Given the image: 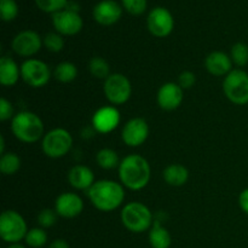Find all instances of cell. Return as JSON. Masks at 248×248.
<instances>
[{"label":"cell","mask_w":248,"mask_h":248,"mask_svg":"<svg viewBox=\"0 0 248 248\" xmlns=\"http://www.w3.org/2000/svg\"><path fill=\"white\" fill-rule=\"evenodd\" d=\"M53 77L62 84H69L78 77V68L72 62H61L53 70Z\"/></svg>","instance_id":"obj_23"},{"label":"cell","mask_w":248,"mask_h":248,"mask_svg":"<svg viewBox=\"0 0 248 248\" xmlns=\"http://www.w3.org/2000/svg\"><path fill=\"white\" fill-rule=\"evenodd\" d=\"M28 227L24 218L17 211H4L0 216V236L7 244H19L26 239Z\"/></svg>","instance_id":"obj_5"},{"label":"cell","mask_w":248,"mask_h":248,"mask_svg":"<svg viewBox=\"0 0 248 248\" xmlns=\"http://www.w3.org/2000/svg\"><path fill=\"white\" fill-rule=\"evenodd\" d=\"M125 186L110 179H101L86 191L92 205L102 212H111L123 205Z\"/></svg>","instance_id":"obj_1"},{"label":"cell","mask_w":248,"mask_h":248,"mask_svg":"<svg viewBox=\"0 0 248 248\" xmlns=\"http://www.w3.org/2000/svg\"><path fill=\"white\" fill-rule=\"evenodd\" d=\"M230 58L237 67L248 64V45L245 43H236L230 50Z\"/></svg>","instance_id":"obj_28"},{"label":"cell","mask_w":248,"mask_h":248,"mask_svg":"<svg viewBox=\"0 0 248 248\" xmlns=\"http://www.w3.org/2000/svg\"><path fill=\"white\" fill-rule=\"evenodd\" d=\"M21 78V67L11 57L4 56L0 60V84L2 86L11 87L17 84Z\"/></svg>","instance_id":"obj_20"},{"label":"cell","mask_w":248,"mask_h":248,"mask_svg":"<svg viewBox=\"0 0 248 248\" xmlns=\"http://www.w3.org/2000/svg\"><path fill=\"white\" fill-rule=\"evenodd\" d=\"M205 67L215 77H227L232 70V61L230 55L222 51H213L206 57Z\"/></svg>","instance_id":"obj_18"},{"label":"cell","mask_w":248,"mask_h":248,"mask_svg":"<svg viewBox=\"0 0 248 248\" xmlns=\"http://www.w3.org/2000/svg\"><path fill=\"white\" fill-rule=\"evenodd\" d=\"M7 248H26V247L21 244H11Z\"/></svg>","instance_id":"obj_39"},{"label":"cell","mask_w":248,"mask_h":248,"mask_svg":"<svg viewBox=\"0 0 248 248\" xmlns=\"http://www.w3.org/2000/svg\"><path fill=\"white\" fill-rule=\"evenodd\" d=\"M183 89L176 82H166L157 91V104L162 110L172 111L179 108L183 102Z\"/></svg>","instance_id":"obj_16"},{"label":"cell","mask_w":248,"mask_h":248,"mask_svg":"<svg viewBox=\"0 0 248 248\" xmlns=\"http://www.w3.org/2000/svg\"><path fill=\"white\" fill-rule=\"evenodd\" d=\"M149 136V126L142 118L130 119L124 125L121 131V138L126 145L131 148H137L144 144Z\"/></svg>","instance_id":"obj_13"},{"label":"cell","mask_w":248,"mask_h":248,"mask_svg":"<svg viewBox=\"0 0 248 248\" xmlns=\"http://www.w3.org/2000/svg\"><path fill=\"white\" fill-rule=\"evenodd\" d=\"M121 223L131 232L142 234L152 228L154 223L152 211L144 203L132 201L124 206L121 211Z\"/></svg>","instance_id":"obj_4"},{"label":"cell","mask_w":248,"mask_h":248,"mask_svg":"<svg viewBox=\"0 0 248 248\" xmlns=\"http://www.w3.org/2000/svg\"><path fill=\"white\" fill-rule=\"evenodd\" d=\"M47 248H70L69 244L63 239H56L48 245Z\"/></svg>","instance_id":"obj_37"},{"label":"cell","mask_w":248,"mask_h":248,"mask_svg":"<svg viewBox=\"0 0 248 248\" xmlns=\"http://www.w3.org/2000/svg\"><path fill=\"white\" fill-rule=\"evenodd\" d=\"M68 182L78 190L87 191L94 184V173L90 167L84 165H75L68 172Z\"/></svg>","instance_id":"obj_19"},{"label":"cell","mask_w":248,"mask_h":248,"mask_svg":"<svg viewBox=\"0 0 248 248\" xmlns=\"http://www.w3.org/2000/svg\"><path fill=\"white\" fill-rule=\"evenodd\" d=\"M57 212L55 211V208H44L39 212L36 220H38V224L40 225V228L43 229H47V228L53 227L57 222Z\"/></svg>","instance_id":"obj_32"},{"label":"cell","mask_w":248,"mask_h":248,"mask_svg":"<svg viewBox=\"0 0 248 248\" xmlns=\"http://www.w3.org/2000/svg\"><path fill=\"white\" fill-rule=\"evenodd\" d=\"M149 244L152 248H170L171 246V234L166 228L162 227L160 220H154L149 229Z\"/></svg>","instance_id":"obj_22"},{"label":"cell","mask_w":248,"mask_h":248,"mask_svg":"<svg viewBox=\"0 0 248 248\" xmlns=\"http://www.w3.org/2000/svg\"><path fill=\"white\" fill-rule=\"evenodd\" d=\"M43 45L45 46L46 50L50 52L57 53L61 52L64 47V40H63V35H61L57 31H51L47 33L43 39Z\"/></svg>","instance_id":"obj_29"},{"label":"cell","mask_w":248,"mask_h":248,"mask_svg":"<svg viewBox=\"0 0 248 248\" xmlns=\"http://www.w3.org/2000/svg\"><path fill=\"white\" fill-rule=\"evenodd\" d=\"M123 7L132 16H140L148 6L147 0H121Z\"/></svg>","instance_id":"obj_33"},{"label":"cell","mask_w":248,"mask_h":248,"mask_svg":"<svg viewBox=\"0 0 248 248\" xmlns=\"http://www.w3.org/2000/svg\"><path fill=\"white\" fill-rule=\"evenodd\" d=\"M196 82V77L193 72L190 70H184L179 74L178 77V82L177 84L182 87L183 90H189L195 85Z\"/></svg>","instance_id":"obj_34"},{"label":"cell","mask_w":248,"mask_h":248,"mask_svg":"<svg viewBox=\"0 0 248 248\" xmlns=\"http://www.w3.org/2000/svg\"><path fill=\"white\" fill-rule=\"evenodd\" d=\"M118 170L121 184L130 190H142L148 186L152 176L148 160L138 154L124 157Z\"/></svg>","instance_id":"obj_2"},{"label":"cell","mask_w":248,"mask_h":248,"mask_svg":"<svg viewBox=\"0 0 248 248\" xmlns=\"http://www.w3.org/2000/svg\"><path fill=\"white\" fill-rule=\"evenodd\" d=\"M223 91L232 103L236 106L248 104V73L232 69L223 82Z\"/></svg>","instance_id":"obj_7"},{"label":"cell","mask_w":248,"mask_h":248,"mask_svg":"<svg viewBox=\"0 0 248 248\" xmlns=\"http://www.w3.org/2000/svg\"><path fill=\"white\" fill-rule=\"evenodd\" d=\"M103 92L109 103L113 106H121L131 98L132 86L127 77L120 73H115L110 74L104 80Z\"/></svg>","instance_id":"obj_8"},{"label":"cell","mask_w":248,"mask_h":248,"mask_svg":"<svg viewBox=\"0 0 248 248\" xmlns=\"http://www.w3.org/2000/svg\"><path fill=\"white\" fill-rule=\"evenodd\" d=\"M14 107H12L11 102L7 101L6 98L2 97L0 99V120L1 121H7L14 118Z\"/></svg>","instance_id":"obj_35"},{"label":"cell","mask_w":248,"mask_h":248,"mask_svg":"<svg viewBox=\"0 0 248 248\" xmlns=\"http://www.w3.org/2000/svg\"><path fill=\"white\" fill-rule=\"evenodd\" d=\"M239 206L246 215H248V188L244 189L239 195Z\"/></svg>","instance_id":"obj_36"},{"label":"cell","mask_w":248,"mask_h":248,"mask_svg":"<svg viewBox=\"0 0 248 248\" xmlns=\"http://www.w3.org/2000/svg\"><path fill=\"white\" fill-rule=\"evenodd\" d=\"M34 1L41 11L52 15L65 9L69 2L68 0H34Z\"/></svg>","instance_id":"obj_31"},{"label":"cell","mask_w":248,"mask_h":248,"mask_svg":"<svg viewBox=\"0 0 248 248\" xmlns=\"http://www.w3.org/2000/svg\"><path fill=\"white\" fill-rule=\"evenodd\" d=\"M26 244L31 248H41L47 244V232L43 228H31L24 239Z\"/></svg>","instance_id":"obj_27"},{"label":"cell","mask_w":248,"mask_h":248,"mask_svg":"<svg viewBox=\"0 0 248 248\" xmlns=\"http://www.w3.org/2000/svg\"><path fill=\"white\" fill-rule=\"evenodd\" d=\"M18 15V5L15 0H0V16L4 22H11Z\"/></svg>","instance_id":"obj_30"},{"label":"cell","mask_w":248,"mask_h":248,"mask_svg":"<svg viewBox=\"0 0 248 248\" xmlns=\"http://www.w3.org/2000/svg\"><path fill=\"white\" fill-rule=\"evenodd\" d=\"M89 70L91 75L96 79L106 80L110 75V67L109 63L102 57L91 58L89 63Z\"/></svg>","instance_id":"obj_26"},{"label":"cell","mask_w":248,"mask_h":248,"mask_svg":"<svg viewBox=\"0 0 248 248\" xmlns=\"http://www.w3.org/2000/svg\"><path fill=\"white\" fill-rule=\"evenodd\" d=\"M84 201L75 193H62L55 201V211L62 218L72 219L81 215Z\"/></svg>","instance_id":"obj_17"},{"label":"cell","mask_w":248,"mask_h":248,"mask_svg":"<svg viewBox=\"0 0 248 248\" xmlns=\"http://www.w3.org/2000/svg\"><path fill=\"white\" fill-rule=\"evenodd\" d=\"M12 50L16 55L22 57H31L36 55L41 50L43 45V39L36 33L35 31H22L17 34L12 40Z\"/></svg>","instance_id":"obj_12"},{"label":"cell","mask_w":248,"mask_h":248,"mask_svg":"<svg viewBox=\"0 0 248 248\" xmlns=\"http://www.w3.org/2000/svg\"><path fill=\"white\" fill-rule=\"evenodd\" d=\"M96 161L98 166L103 170H114L120 166V159L115 150L110 148H103L96 155Z\"/></svg>","instance_id":"obj_24"},{"label":"cell","mask_w":248,"mask_h":248,"mask_svg":"<svg viewBox=\"0 0 248 248\" xmlns=\"http://www.w3.org/2000/svg\"><path fill=\"white\" fill-rule=\"evenodd\" d=\"M92 16L101 26H113L120 21L123 16V6L115 0H101L94 5Z\"/></svg>","instance_id":"obj_15"},{"label":"cell","mask_w":248,"mask_h":248,"mask_svg":"<svg viewBox=\"0 0 248 248\" xmlns=\"http://www.w3.org/2000/svg\"><path fill=\"white\" fill-rule=\"evenodd\" d=\"M0 153H1V155L5 154V140L2 136H0Z\"/></svg>","instance_id":"obj_38"},{"label":"cell","mask_w":248,"mask_h":248,"mask_svg":"<svg viewBox=\"0 0 248 248\" xmlns=\"http://www.w3.org/2000/svg\"><path fill=\"white\" fill-rule=\"evenodd\" d=\"M121 121L120 111L114 106H106L97 109L92 116V127L98 133H110Z\"/></svg>","instance_id":"obj_14"},{"label":"cell","mask_w":248,"mask_h":248,"mask_svg":"<svg viewBox=\"0 0 248 248\" xmlns=\"http://www.w3.org/2000/svg\"><path fill=\"white\" fill-rule=\"evenodd\" d=\"M73 137L64 128H53L45 133L41 140L44 154L51 159H61L70 152Z\"/></svg>","instance_id":"obj_6"},{"label":"cell","mask_w":248,"mask_h":248,"mask_svg":"<svg viewBox=\"0 0 248 248\" xmlns=\"http://www.w3.org/2000/svg\"><path fill=\"white\" fill-rule=\"evenodd\" d=\"M21 169V157L16 153H5L0 157V171L5 176H12Z\"/></svg>","instance_id":"obj_25"},{"label":"cell","mask_w":248,"mask_h":248,"mask_svg":"<svg viewBox=\"0 0 248 248\" xmlns=\"http://www.w3.org/2000/svg\"><path fill=\"white\" fill-rule=\"evenodd\" d=\"M11 131L23 143H35L44 137L43 120L33 111H19L12 118Z\"/></svg>","instance_id":"obj_3"},{"label":"cell","mask_w":248,"mask_h":248,"mask_svg":"<svg viewBox=\"0 0 248 248\" xmlns=\"http://www.w3.org/2000/svg\"><path fill=\"white\" fill-rule=\"evenodd\" d=\"M147 26L152 35L156 38H166L173 31L174 18L169 10L157 6L148 14Z\"/></svg>","instance_id":"obj_10"},{"label":"cell","mask_w":248,"mask_h":248,"mask_svg":"<svg viewBox=\"0 0 248 248\" xmlns=\"http://www.w3.org/2000/svg\"><path fill=\"white\" fill-rule=\"evenodd\" d=\"M165 182L171 186H182L188 182L189 171L181 164H171L162 172Z\"/></svg>","instance_id":"obj_21"},{"label":"cell","mask_w":248,"mask_h":248,"mask_svg":"<svg viewBox=\"0 0 248 248\" xmlns=\"http://www.w3.org/2000/svg\"><path fill=\"white\" fill-rule=\"evenodd\" d=\"M21 78L33 89L44 87L51 79V70L45 62L36 58H28L21 65Z\"/></svg>","instance_id":"obj_9"},{"label":"cell","mask_w":248,"mask_h":248,"mask_svg":"<svg viewBox=\"0 0 248 248\" xmlns=\"http://www.w3.org/2000/svg\"><path fill=\"white\" fill-rule=\"evenodd\" d=\"M52 24L61 35L73 36L81 31L84 21L78 11L63 9L52 15Z\"/></svg>","instance_id":"obj_11"}]
</instances>
